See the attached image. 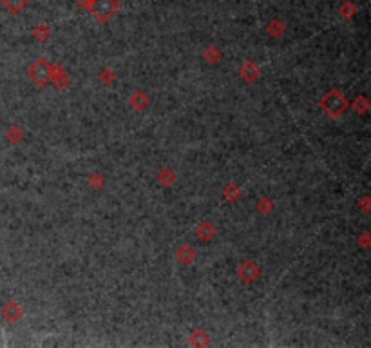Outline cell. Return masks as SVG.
<instances>
[{
	"label": "cell",
	"instance_id": "obj_9",
	"mask_svg": "<svg viewBox=\"0 0 371 348\" xmlns=\"http://www.w3.org/2000/svg\"><path fill=\"white\" fill-rule=\"evenodd\" d=\"M129 104H131V107L134 109V111H143V109L148 105V98L143 91H134L131 98H129Z\"/></svg>",
	"mask_w": 371,
	"mask_h": 348
},
{
	"label": "cell",
	"instance_id": "obj_16",
	"mask_svg": "<svg viewBox=\"0 0 371 348\" xmlns=\"http://www.w3.org/2000/svg\"><path fill=\"white\" fill-rule=\"evenodd\" d=\"M223 194H225V198H227V199H232V201H235V199H237L241 196V191H239V187H235L234 183H230V185L225 187Z\"/></svg>",
	"mask_w": 371,
	"mask_h": 348
},
{
	"label": "cell",
	"instance_id": "obj_11",
	"mask_svg": "<svg viewBox=\"0 0 371 348\" xmlns=\"http://www.w3.org/2000/svg\"><path fill=\"white\" fill-rule=\"evenodd\" d=\"M156 180H158V183H160V185L169 187V185H172V183L176 182V174H174L170 169H161L160 172H158Z\"/></svg>",
	"mask_w": 371,
	"mask_h": 348
},
{
	"label": "cell",
	"instance_id": "obj_5",
	"mask_svg": "<svg viewBox=\"0 0 371 348\" xmlns=\"http://www.w3.org/2000/svg\"><path fill=\"white\" fill-rule=\"evenodd\" d=\"M22 314H24V310H22V307L17 301H8L4 305V308H2V317L8 323H17L18 319L22 317Z\"/></svg>",
	"mask_w": 371,
	"mask_h": 348
},
{
	"label": "cell",
	"instance_id": "obj_17",
	"mask_svg": "<svg viewBox=\"0 0 371 348\" xmlns=\"http://www.w3.org/2000/svg\"><path fill=\"white\" fill-rule=\"evenodd\" d=\"M266 29H268V33L272 35V37H279V35L285 31V24L281 20H272L268 25H266Z\"/></svg>",
	"mask_w": 371,
	"mask_h": 348
},
{
	"label": "cell",
	"instance_id": "obj_13",
	"mask_svg": "<svg viewBox=\"0 0 371 348\" xmlns=\"http://www.w3.org/2000/svg\"><path fill=\"white\" fill-rule=\"evenodd\" d=\"M203 58H205L206 62L215 64L219 60V58H221V51H219L215 46H208L205 49V53H203Z\"/></svg>",
	"mask_w": 371,
	"mask_h": 348
},
{
	"label": "cell",
	"instance_id": "obj_22",
	"mask_svg": "<svg viewBox=\"0 0 371 348\" xmlns=\"http://www.w3.org/2000/svg\"><path fill=\"white\" fill-rule=\"evenodd\" d=\"M273 209V203L270 201L268 198H263V199H259V203H257V211H261L263 214H268L270 211Z\"/></svg>",
	"mask_w": 371,
	"mask_h": 348
},
{
	"label": "cell",
	"instance_id": "obj_20",
	"mask_svg": "<svg viewBox=\"0 0 371 348\" xmlns=\"http://www.w3.org/2000/svg\"><path fill=\"white\" fill-rule=\"evenodd\" d=\"M98 80L103 83V85H109V83H111L112 80H114V73H112L111 69H103L102 73L98 75Z\"/></svg>",
	"mask_w": 371,
	"mask_h": 348
},
{
	"label": "cell",
	"instance_id": "obj_1",
	"mask_svg": "<svg viewBox=\"0 0 371 348\" xmlns=\"http://www.w3.org/2000/svg\"><path fill=\"white\" fill-rule=\"evenodd\" d=\"M348 100L338 89H330L321 98V109L330 116V118H338L348 109Z\"/></svg>",
	"mask_w": 371,
	"mask_h": 348
},
{
	"label": "cell",
	"instance_id": "obj_15",
	"mask_svg": "<svg viewBox=\"0 0 371 348\" xmlns=\"http://www.w3.org/2000/svg\"><path fill=\"white\" fill-rule=\"evenodd\" d=\"M353 109L355 112H359V114H364V112H367V109H369V102H367L366 96H359V98L353 102Z\"/></svg>",
	"mask_w": 371,
	"mask_h": 348
},
{
	"label": "cell",
	"instance_id": "obj_18",
	"mask_svg": "<svg viewBox=\"0 0 371 348\" xmlns=\"http://www.w3.org/2000/svg\"><path fill=\"white\" fill-rule=\"evenodd\" d=\"M33 37L37 38V40L44 42L49 38V29L46 27V25H35L33 27Z\"/></svg>",
	"mask_w": 371,
	"mask_h": 348
},
{
	"label": "cell",
	"instance_id": "obj_6",
	"mask_svg": "<svg viewBox=\"0 0 371 348\" xmlns=\"http://www.w3.org/2000/svg\"><path fill=\"white\" fill-rule=\"evenodd\" d=\"M259 67L256 66L254 62H250V60H246V62L243 64V66L239 67V75L243 80H246V82H254V80L259 76Z\"/></svg>",
	"mask_w": 371,
	"mask_h": 348
},
{
	"label": "cell",
	"instance_id": "obj_7",
	"mask_svg": "<svg viewBox=\"0 0 371 348\" xmlns=\"http://www.w3.org/2000/svg\"><path fill=\"white\" fill-rule=\"evenodd\" d=\"M196 257L194 249L190 247V245H181V247H177L176 250V259L181 263V265H190Z\"/></svg>",
	"mask_w": 371,
	"mask_h": 348
},
{
	"label": "cell",
	"instance_id": "obj_21",
	"mask_svg": "<svg viewBox=\"0 0 371 348\" xmlns=\"http://www.w3.org/2000/svg\"><path fill=\"white\" fill-rule=\"evenodd\" d=\"M89 185L92 187V189H102L103 187V176L100 172H95V174H91V178H89Z\"/></svg>",
	"mask_w": 371,
	"mask_h": 348
},
{
	"label": "cell",
	"instance_id": "obj_14",
	"mask_svg": "<svg viewBox=\"0 0 371 348\" xmlns=\"http://www.w3.org/2000/svg\"><path fill=\"white\" fill-rule=\"evenodd\" d=\"M2 4L8 11L11 13H20L25 6V0H2Z\"/></svg>",
	"mask_w": 371,
	"mask_h": 348
},
{
	"label": "cell",
	"instance_id": "obj_23",
	"mask_svg": "<svg viewBox=\"0 0 371 348\" xmlns=\"http://www.w3.org/2000/svg\"><path fill=\"white\" fill-rule=\"evenodd\" d=\"M341 15H343L344 18H351V15L355 13V6L350 4V2H346V4H343V8H341Z\"/></svg>",
	"mask_w": 371,
	"mask_h": 348
},
{
	"label": "cell",
	"instance_id": "obj_2",
	"mask_svg": "<svg viewBox=\"0 0 371 348\" xmlns=\"http://www.w3.org/2000/svg\"><path fill=\"white\" fill-rule=\"evenodd\" d=\"M27 76L33 80L35 85L44 87L51 82V76H53V66L47 62L46 58H38L35 60L33 66L27 69Z\"/></svg>",
	"mask_w": 371,
	"mask_h": 348
},
{
	"label": "cell",
	"instance_id": "obj_12",
	"mask_svg": "<svg viewBox=\"0 0 371 348\" xmlns=\"http://www.w3.org/2000/svg\"><path fill=\"white\" fill-rule=\"evenodd\" d=\"M208 343V336H206L203 330H194L192 336H190V344L192 346H205Z\"/></svg>",
	"mask_w": 371,
	"mask_h": 348
},
{
	"label": "cell",
	"instance_id": "obj_3",
	"mask_svg": "<svg viewBox=\"0 0 371 348\" xmlns=\"http://www.w3.org/2000/svg\"><path fill=\"white\" fill-rule=\"evenodd\" d=\"M85 9H89V13H91L98 22H105L116 13L118 2H116V0H91V2L85 6Z\"/></svg>",
	"mask_w": 371,
	"mask_h": 348
},
{
	"label": "cell",
	"instance_id": "obj_8",
	"mask_svg": "<svg viewBox=\"0 0 371 348\" xmlns=\"http://www.w3.org/2000/svg\"><path fill=\"white\" fill-rule=\"evenodd\" d=\"M214 234H215V227L210 223V221H201V223L196 227V236L199 238V240H203V241H208V240H212L214 238Z\"/></svg>",
	"mask_w": 371,
	"mask_h": 348
},
{
	"label": "cell",
	"instance_id": "obj_24",
	"mask_svg": "<svg viewBox=\"0 0 371 348\" xmlns=\"http://www.w3.org/2000/svg\"><path fill=\"white\" fill-rule=\"evenodd\" d=\"M76 2H78L80 6H83V8H85V6L89 4V2H91V0H76Z\"/></svg>",
	"mask_w": 371,
	"mask_h": 348
},
{
	"label": "cell",
	"instance_id": "obj_19",
	"mask_svg": "<svg viewBox=\"0 0 371 348\" xmlns=\"http://www.w3.org/2000/svg\"><path fill=\"white\" fill-rule=\"evenodd\" d=\"M6 136H8L9 141H13V143H15V141H20V138L24 136V133H22V131L18 127H9L8 129V134H6Z\"/></svg>",
	"mask_w": 371,
	"mask_h": 348
},
{
	"label": "cell",
	"instance_id": "obj_10",
	"mask_svg": "<svg viewBox=\"0 0 371 348\" xmlns=\"http://www.w3.org/2000/svg\"><path fill=\"white\" fill-rule=\"evenodd\" d=\"M51 82H53L58 89H64V87L69 83V78H67L66 71L58 66V64H53V76H51Z\"/></svg>",
	"mask_w": 371,
	"mask_h": 348
},
{
	"label": "cell",
	"instance_id": "obj_4",
	"mask_svg": "<svg viewBox=\"0 0 371 348\" xmlns=\"http://www.w3.org/2000/svg\"><path fill=\"white\" fill-rule=\"evenodd\" d=\"M237 276L243 279L244 283H252L259 278V267L254 263V261H243L239 267H237Z\"/></svg>",
	"mask_w": 371,
	"mask_h": 348
}]
</instances>
